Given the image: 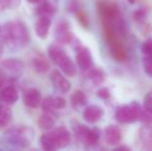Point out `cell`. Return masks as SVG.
<instances>
[{
  "label": "cell",
  "instance_id": "obj_1",
  "mask_svg": "<svg viewBox=\"0 0 152 151\" xmlns=\"http://www.w3.org/2000/svg\"><path fill=\"white\" fill-rule=\"evenodd\" d=\"M1 37L4 44L12 49L24 48L30 42L28 29L22 21L7 22L1 29Z\"/></svg>",
  "mask_w": 152,
  "mask_h": 151
},
{
  "label": "cell",
  "instance_id": "obj_2",
  "mask_svg": "<svg viewBox=\"0 0 152 151\" xmlns=\"http://www.w3.org/2000/svg\"><path fill=\"white\" fill-rule=\"evenodd\" d=\"M48 55L50 59L58 65L60 71L66 77L74 78L77 75V65L72 60L69 56L66 54V52L58 44H51L49 47Z\"/></svg>",
  "mask_w": 152,
  "mask_h": 151
},
{
  "label": "cell",
  "instance_id": "obj_3",
  "mask_svg": "<svg viewBox=\"0 0 152 151\" xmlns=\"http://www.w3.org/2000/svg\"><path fill=\"white\" fill-rule=\"evenodd\" d=\"M34 139V131L29 126H16L5 133V140L16 147H28Z\"/></svg>",
  "mask_w": 152,
  "mask_h": 151
},
{
  "label": "cell",
  "instance_id": "obj_4",
  "mask_svg": "<svg viewBox=\"0 0 152 151\" xmlns=\"http://www.w3.org/2000/svg\"><path fill=\"white\" fill-rule=\"evenodd\" d=\"M25 69L24 63L16 58H8L0 61V74L6 81L18 80Z\"/></svg>",
  "mask_w": 152,
  "mask_h": 151
},
{
  "label": "cell",
  "instance_id": "obj_5",
  "mask_svg": "<svg viewBox=\"0 0 152 151\" xmlns=\"http://www.w3.org/2000/svg\"><path fill=\"white\" fill-rule=\"evenodd\" d=\"M75 133L76 137L87 146H94L99 141V131L95 127L89 128L83 124H78V126L75 127Z\"/></svg>",
  "mask_w": 152,
  "mask_h": 151
},
{
  "label": "cell",
  "instance_id": "obj_6",
  "mask_svg": "<svg viewBox=\"0 0 152 151\" xmlns=\"http://www.w3.org/2000/svg\"><path fill=\"white\" fill-rule=\"evenodd\" d=\"M76 62L79 69L87 71L93 67V57L87 47L79 44L76 47Z\"/></svg>",
  "mask_w": 152,
  "mask_h": 151
},
{
  "label": "cell",
  "instance_id": "obj_7",
  "mask_svg": "<svg viewBox=\"0 0 152 151\" xmlns=\"http://www.w3.org/2000/svg\"><path fill=\"white\" fill-rule=\"evenodd\" d=\"M55 38L59 44H70L74 39V34L70 30V26L66 21H60L55 27Z\"/></svg>",
  "mask_w": 152,
  "mask_h": 151
},
{
  "label": "cell",
  "instance_id": "obj_8",
  "mask_svg": "<svg viewBox=\"0 0 152 151\" xmlns=\"http://www.w3.org/2000/svg\"><path fill=\"white\" fill-rule=\"evenodd\" d=\"M63 73H61L58 69H54L50 75V80L52 82L53 86L56 90L61 93H67L70 90V82L64 77Z\"/></svg>",
  "mask_w": 152,
  "mask_h": 151
},
{
  "label": "cell",
  "instance_id": "obj_9",
  "mask_svg": "<svg viewBox=\"0 0 152 151\" xmlns=\"http://www.w3.org/2000/svg\"><path fill=\"white\" fill-rule=\"evenodd\" d=\"M23 101L29 108H38L42 106V93L36 88H28L23 92Z\"/></svg>",
  "mask_w": 152,
  "mask_h": 151
},
{
  "label": "cell",
  "instance_id": "obj_10",
  "mask_svg": "<svg viewBox=\"0 0 152 151\" xmlns=\"http://www.w3.org/2000/svg\"><path fill=\"white\" fill-rule=\"evenodd\" d=\"M66 106V101L61 96H48L42 99V108L45 112L52 113L54 111L64 109Z\"/></svg>",
  "mask_w": 152,
  "mask_h": 151
},
{
  "label": "cell",
  "instance_id": "obj_11",
  "mask_svg": "<svg viewBox=\"0 0 152 151\" xmlns=\"http://www.w3.org/2000/svg\"><path fill=\"white\" fill-rule=\"evenodd\" d=\"M104 109L96 105L87 106L83 111V118L89 124H94V123L98 122L104 117Z\"/></svg>",
  "mask_w": 152,
  "mask_h": 151
},
{
  "label": "cell",
  "instance_id": "obj_12",
  "mask_svg": "<svg viewBox=\"0 0 152 151\" xmlns=\"http://www.w3.org/2000/svg\"><path fill=\"white\" fill-rule=\"evenodd\" d=\"M19 92L14 85H6L0 90V101L7 106H12L18 101Z\"/></svg>",
  "mask_w": 152,
  "mask_h": 151
},
{
  "label": "cell",
  "instance_id": "obj_13",
  "mask_svg": "<svg viewBox=\"0 0 152 151\" xmlns=\"http://www.w3.org/2000/svg\"><path fill=\"white\" fill-rule=\"evenodd\" d=\"M51 25H52V20H51L50 16H39L38 19L36 20L35 25H34V30L35 33L39 38L45 39L47 38L50 31Z\"/></svg>",
  "mask_w": 152,
  "mask_h": 151
},
{
  "label": "cell",
  "instance_id": "obj_14",
  "mask_svg": "<svg viewBox=\"0 0 152 151\" xmlns=\"http://www.w3.org/2000/svg\"><path fill=\"white\" fill-rule=\"evenodd\" d=\"M104 141L108 145L114 146L121 142L122 131L117 125L111 124L104 128Z\"/></svg>",
  "mask_w": 152,
  "mask_h": 151
},
{
  "label": "cell",
  "instance_id": "obj_15",
  "mask_svg": "<svg viewBox=\"0 0 152 151\" xmlns=\"http://www.w3.org/2000/svg\"><path fill=\"white\" fill-rule=\"evenodd\" d=\"M51 133L54 136L55 141H56L57 146H58V149L64 148L69 145L70 141H72V136H70V133L66 127L59 126L55 129H52Z\"/></svg>",
  "mask_w": 152,
  "mask_h": 151
},
{
  "label": "cell",
  "instance_id": "obj_16",
  "mask_svg": "<svg viewBox=\"0 0 152 151\" xmlns=\"http://www.w3.org/2000/svg\"><path fill=\"white\" fill-rule=\"evenodd\" d=\"M139 139L143 149L152 150V127L149 125L142 127L139 133Z\"/></svg>",
  "mask_w": 152,
  "mask_h": 151
},
{
  "label": "cell",
  "instance_id": "obj_17",
  "mask_svg": "<svg viewBox=\"0 0 152 151\" xmlns=\"http://www.w3.org/2000/svg\"><path fill=\"white\" fill-rule=\"evenodd\" d=\"M12 120V111L10 106L0 101V128H6Z\"/></svg>",
  "mask_w": 152,
  "mask_h": 151
},
{
  "label": "cell",
  "instance_id": "obj_18",
  "mask_svg": "<svg viewBox=\"0 0 152 151\" xmlns=\"http://www.w3.org/2000/svg\"><path fill=\"white\" fill-rule=\"evenodd\" d=\"M40 146L44 150L47 151H54L58 149V146L55 141V138L53 136V133H51V131H49L48 133H44L39 139Z\"/></svg>",
  "mask_w": 152,
  "mask_h": 151
},
{
  "label": "cell",
  "instance_id": "obj_19",
  "mask_svg": "<svg viewBox=\"0 0 152 151\" xmlns=\"http://www.w3.org/2000/svg\"><path fill=\"white\" fill-rule=\"evenodd\" d=\"M38 127L42 129V131H52L55 126V119L52 115H50L49 112H46L45 114L40 115L37 121Z\"/></svg>",
  "mask_w": 152,
  "mask_h": 151
},
{
  "label": "cell",
  "instance_id": "obj_20",
  "mask_svg": "<svg viewBox=\"0 0 152 151\" xmlns=\"http://www.w3.org/2000/svg\"><path fill=\"white\" fill-rule=\"evenodd\" d=\"M70 104L72 108L79 110L87 105V96L82 90H76L70 96Z\"/></svg>",
  "mask_w": 152,
  "mask_h": 151
},
{
  "label": "cell",
  "instance_id": "obj_21",
  "mask_svg": "<svg viewBox=\"0 0 152 151\" xmlns=\"http://www.w3.org/2000/svg\"><path fill=\"white\" fill-rule=\"evenodd\" d=\"M32 65H33L34 69L38 73H47L50 69V64H49L48 60L45 56L42 55H36L32 59Z\"/></svg>",
  "mask_w": 152,
  "mask_h": 151
},
{
  "label": "cell",
  "instance_id": "obj_22",
  "mask_svg": "<svg viewBox=\"0 0 152 151\" xmlns=\"http://www.w3.org/2000/svg\"><path fill=\"white\" fill-rule=\"evenodd\" d=\"M111 54L117 61H124L127 58L125 50L120 42H117V39L111 42Z\"/></svg>",
  "mask_w": 152,
  "mask_h": 151
},
{
  "label": "cell",
  "instance_id": "obj_23",
  "mask_svg": "<svg viewBox=\"0 0 152 151\" xmlns=\"http://www.w3.org/2000/svg\"><path fill=\"white\" fill-rule=\"evenodd\" d=\"M87 77L90 79V81L94 85H102L106 80V75L102 69H90L87 71Z\"/></svg>",
  "mask_w": 152,
  "mask_h": 151
},
{
  "label": "cell",
  "instance_id": "obj_24",
  "mask_svg": "<svg viewBox=\"0 0 152 151\" xmlns=\"http://www.w3.org/2000/svg\"><path fill=\"white\" fill-rule=\"evenodd\" d=\"M56 12V8L53 4H51L49 1H42L37 7V14L39 16H51Z\"/></svg>",
  "mask_w": 152,
  "mask_h": 151
},
{
  "label": "cell",
  "instance_id": "obj_25",
  "mask_svg": "<svg viewBox=\"0 0 152 151\" xmlns=\"http://www.w3.org/2000/svg\"><path fill=\"white\" fill-rule=\"evenodd\" d=\"M21 0H0V10L16 9L20 6Z\"/></svg>",
  "mask_w": 152,
  "mask_h": 151
},
{
  "label": "cell",
  "instance_id": "obj_26",
  "mask_svg": "<svg viewBox=\"0 0 152 151\" xmlns=\"http://www.w3.org/2000/svg\"><path fill=\"white\" fill-rule=\"evenodd\" d=\"M142 62L145 74L152 77V55H143Z\"/></svg>",
  "mask_w": 152,
  "mask_h": 151
},
{
  "label": "cell",
  "instance_id": "obj_27",
  "mask_svg": "<svg viewBox=\"0 0 152 151\" xmlns=\"http://www.w3.org/2000/svg\"><path fill=\"white\" fill-rule=\"evenodd\" d=\"M143 107L147 112L152 114V90L147 92V94L145 95L144 101H143Z\"/></svg>",
  "mask_w": 152,
  "mask_h": 151
},
{
  "label": "cell",
  "instance_id": "obj_28",
  "mask_svg": "<svg viewBox=\"0 0 152 151\" xmlns=\"http://www.w3.org/2000/svg\"><path fill=\"white\" fill-rule=\"evenodd\" d=\"M141 51L143 55H152V39H146L141 46Z\"/></svg>",
  "mask_w": 152,
  "mask_h": 151
},
{
  "label": "cell",
  "instance_id": "obj_29",
  "mask_svg": "<svg viewBox=\"0 0 152 151\" xmlns=\"http://www.w3.org/2000/svg\"><path fill=\"white\" fill-rule=\"evenodd\" d=\"M96 95L102 99H108L111 96V92L107 87H102L96 91Z\"/></svg>",
  "mask_w": 152,
  "mask_h": 151
},
{
  "label": "cell",
  "instance_id": "obj_30",
  "mask_svg": "<svg viewBox=\"0 0 152 151\" xmlns=\"http://www.w3.org/2000/svg\"><path fill=\"white\" fill-rule=\"evenodd\" d=\"M145 14L144 9H137L136 12H134V21H143L145 19Z\"/></svg>",
  "mask_w": 152,
  "mask_h": 151
},
{
  "label": "cell",
  "instance_id": "obj_31",
  "mask_svg": "<svg viewBox=\"0 0 152 151\" xmlns=\"http://www.w3.org/2000/svg\"><path fill=\"white\" fill-rule=\"evenodd\" d=\"M78 18H79V21H80V23L83 25L84 27H87L88 26V21H87V18L86 16H85L83 12H78Z\"/></svg>",
  "mask_w": 152,
  "mask_h": 151
},
{
  "label": "cell",
  "instance_id": "obj_32",
  "mask_svg": "<svg viewBox=\"0 0 152 151\" xmlns=\"http://www.w3.org/2000/svg\"><path fill=\"white\" fill-rule=\"evenodd\" d=\"M115 150H118V151H120V150H130V148L129 147H127V146H118V147H116L115 148Z\"/></svg>",
  "mask_w": 152,
  "mask_h": 151
},
{
  "label": "cell",
  "instance_id": "obj_33",
  "mask_svg": "<svg viewBox=\"0 0 152 151\" xmlns=\"http://www.w3.org/2000/svg\"><path fill=\"white\" fill-rule=\"evenodd\" d=\"M4 82H5V79L3 78V76L0 74V90L2 89V87H3L4 85Z\"/></svg>",
  "mask_w": 152,
  "mask_h": 151
},
{
  "label": "cell",
  "instance_id": "obj_34",
  "mask_svg": "<svg viewBox=\"0 0 152 151\" xmlns=\"http://www.w3.org/2000/svg\"><path fill=\"white\" fill-rule=\"evenodd\" d=\"M28 3H31V4H37L39 2H42V0H27Z\"/></svg>",
  "mask_w": 152,
  "mask_h": 151
},
{
  "label": "cell",
  "instance_id": "obj_35",
  "mask_svg": "<svg viewBox=\"0 0 152 151\" xmlns=\"http://www.w3.org/2000/svg\"><path fill=\"white\" fill-rule=\"evenodd\" d=\"M2 55H3V47H2V44H0V59H1Z\"/></svg>",
  "mask_w": 152,
  "mask_h": 151
},
{
  "label": "cell",
  "instance_id": "obj_36",
  "mask_svg": "<svg viewBox=\"0 0 152 151\" xmlns=\"http://www.w3.org/2000/svg\"><path fill=\"white\" fill-rule=\"evenodd\" d=\"M127 1H128V2H129V3H130V4H134V2H136V1H137V0H127Z\"/></svg>",
  "mask_w": 152,
  "mask_h": 151
},
{
  "label": "cell",
  "instance_id": "obj_37",
  "mask_svg": "<svg viewBox=\"0 0 152 151\" xmlns=\"http://www.w3.org/2000/svg\"><path fill=\"white\" fill-rule=\"evenodd\" d=\"M1 29H2V27H1V26H0V32H1Z\"/></svg>",
  "mask_w": 152,
  "mask_h": 151
}]
</instances>
